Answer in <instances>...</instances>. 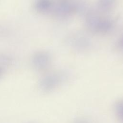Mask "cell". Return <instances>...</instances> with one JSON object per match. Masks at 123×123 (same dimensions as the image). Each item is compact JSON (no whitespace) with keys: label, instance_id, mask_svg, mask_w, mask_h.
<instances>
[{"label":"cell","instance_id":"cell-1","mask_svg":"<svg viewBox=\"0 0 123 123\" xmlns=\"http://www.w3.org/2000/svg\"><path fill=\"white\" fill-rule=\"evenodd\" d=\"M62 81V76L54 75L45 81L42 84V89L44 91L49 92L56 88Z\"/></svg>","mask_w":123,"mask_h":123},{"label":"cell","instance_id":"cell-3","mask_svg":"<svg viewBox=\"0 0 123 123\" xmlns=\"http://www.w3.org/2000/svg\"><path fill=\"white\" fill-rule=\"evenodd\" d=\"M74 123H89V122L84 119H80L76 121Z\"/></svg>","mask_w":123,"mask_h":123},{"label":"cell","instance_id":"cell-2","mask_svg":"<svg viewBox=\"0 0 123 123\" xmlns=\"http://www.w3.org/2000/svg\"><path fill=\"white\" fill-rule=\"evenodd\" d=\"M116 115L120 123H123V99L118 101L115 105Z\"/></svg>","mask_w":123,"mask_h":123}]
</instances>
